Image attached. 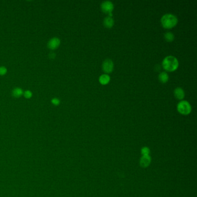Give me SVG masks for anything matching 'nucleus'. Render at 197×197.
I'll return each mask as SVG.
<instances>
[{
    "mask_svg": "<svg viewBox=\"0 0 197 197\" xmlns=\"http://www.w3.org/2000/svg\"><path fill=\"white\" fill-rule=\"evenodd\" d=\"M163 69L169 72L175 71L179 67V62L176 57L172 56H168L163 61Z\"/></svg>",
    "mask_w": 197,
    "mask_h": 197,
    "instance_id": "f257e3e1",
    "label": "nucleus"
},
{
    "mask_svg": "<svg viewBox=\"0 0 197 197\" xmlns=\"http://www.w3.org/2000/svg\"><path fill=\"white\" fill-rule=\"evenodd\" d=\"M177 21L178 20L176 16L169 13L164 15L161 19V25L165 29H170L175 27L177 25Z\"/></svg>",
    "mask_w": 197,
    "mask_h": 197,
    "instance_id": "f03ea898",
    "label": "nucleus"
},
{
    "mask_svg": "<svg viewBox=\"0 0 197 197\" xmlns=\"http://www.w3.org/2000/svg\"><path fill=\"white\" fill-rule=\"evenodd\" d=\"M177 109L179 113L187 115L191 111V106L187 101H181L177 104Z\"/></svg>",
    "mask_w": 197,
    "mask_h": 197,
    "instance_id": "7ed1b4c3",
    "label": "nucleus"
},
{
    "mask_svg": "<svg viewBox=\"0 0 197 197\" xmlns=\"http://www.w3.org/2000/svg\"><path fill=\"white\" fill-rule=\"evenodd\" d=\"M101 9L104 12L109 14L110 17L112 16V12L113 11L114 6L113 3L111 1H104L101 5Z\"/></svg>",
    "mask_w": 197,
    "mask_h": 197,
    "instance_id": "20e7f679",
    "label": "nucleus"
},
{
    "mask_svg": "<svg viewBox=\"0 0 197 197\" xmlns=\"http://www.w3.org/2000/svg\"><path fill=\"white\" fill-rule=\"evenodd\" d=\"M113 67H114V64H113V61L110 59L105 60L102 64V69L107 74H109L111 72H112Z\"/></svg>",
    "mask_w": 197,
    "mask_h": 197,
    "instance_id": "39448f33",
    "label": "nucleus"
},
{
    "mask_svg": "<svg viewBox=\"0 0 197 197\" xmlns=\"http://www.w3.org/2000/svg\"><path fill=\"white\" fill-rule=\"evenodd\" d=\"M151 163V157L149 155H142L140 160V165L143 168H146Z\"/></svg>",
    "mask_w": 197,
    "mask_h": 197,
    "instance_id": "423d86ee",
    "label": "nucleus"
},
{
    "mask_svg": "<svg viewBox=\"0 0 197 197\" xmlns=\"http://www.w3.org/2000/svg\"><path fill=\"white\" fill-rule=\"evenodd\" d=\"M60 44V41L59 38H53L49 41L47 46L49 49H51V50H54L59 47Z\"/></svg>",
    "mask_w": 197,
    "mask_h": 197,
    "instance_id": "0eeeda50",
    "label": "nucleus"
},
{
    "mask_svg": "<svg viewBox=\"0 0 197 197\" xmlns=\"http://www.w3.org/2000/svg\"><path fill=\"white\" fill-rule=\"evenodd\" d=\"M174 95L177 99L182 100L185 97V92L181 87H177L174 90Z\"/></svg>",
    "mask_w": 197,
    "mask_h": 197,
    "instance_id": "6e6552de",
    "label": "nucleus"
},
{
    "mask_svg": "<svg viewBox=\"0 0 197 197\" xmlns=\"http://www.w3.org/2000/svg\"><path fill=\"white\" fill-rule=\"evenodd\" d=\"M104 25L106 28L110 29L114 25V20L112 19V17L110 16L105 17L104 20Z\"/></svg>",
    "mask_w": 197,
    "mask_h": 197,
    "instance_id": "1a4fd4ad",
    "label": "nucleus"
},
{
    "mask_svg": "<svg viewBox=\"0 0 197 197\" xmlns=\"http://www.w3.org/2000/svg\"><path fill=\"white\" fill-rule=\"evenodd\" d=\"M99 81L102 84H107L110 81V76L107 74H103L99 78Z\"/></svg>",
    "mask_w": 197,
    "mask_h": 197,
    "instance_id": "9d476101",
    "label": "nucleus"
},
{
    "mask_svg": "<svg viewBox=\"0 0 197 197\" xmlns=\"http://www.w3.org/2000/svg\"><path fill=\"white\" fill-rule=\"evenodd\" d=\"M159 79L161 82L165 83L168 82V79H169V76L167 72H163L161 74H159Z\"/></svg>",
    "mask_w": 197,
    "mask_h": 197,
    "instance_id": "9b49d317",
    "label": "nucleus"
},
{
    "mask_svg": "<svg viewBox=\"0 0 197 197\" xmlns=\"http://www.w3.org/2000/svg\"><path fill=\"white\" fill-rule=\"evenodd\" d=\"M164 38L167 42H172L175 38L174 35L171 32H167L164 35Z\"/></svg>",
    "mask_w": 197,
    "mask_h": 197,
    "instance_id": "f8f14e48",
    "label": "nucleus"
},
{
    "mask_svg": "<svg viewBox=\"0 0 197 197\" xmlns=\"http://www.w3.org/2000/svg\"><path fill=\"white\" fill-rule=\"evenodd\" d=\"M23 93V90L20 88H15L12 92L13 96L15 97H16V98L21 96Z\"/></svg>",
    "mask_w": 197,
    "mask_h": 197,
    "instance_id": "ddd939ff",
    "label": "nucleus"
},
{
    "mask_svg": "<svg viewBox=\"0 0 197 197\" xmlns=\"http://www.w3.org/2000/svg\"><path fill=\"white\" fill-rule=\"evenodd\" d=\"M142 155H149L150 154V150L148 147H145L142 149Z\"/></svg>",
    "mask_w": 197,
    "mask_h": 197,
    "instance_id": "4468645a",
    "label": "nucleus"
},
{
    "mask_svg": "<svg viewBox=\"0 0 197 197\" xmlns=\"http://www.w3.org/2000/svg\"><path fill=\"white\" fill-rule=\"evenodd\" d=\"M7 72V68L4 67H0V75H4Z\"/></svg>",
    "mask_w": 197,
    "mask_h": 197,
    "instance_id": "2eb2a0df",
    "label": "nucleus"
},
{
    "mask_svg": "<svg viewBox=\"0 0 197 197\" xmlns=\"http://www.w3.org/2000/svg\"><path fill=\"white\" fill-rule=\"evenodd\" d=\"M24 95H25V98H29L32 96V92H31L29 90H27V91H26V92H25Z\"/></svg>",
    "mask_w": 197,
    "mask_h": 197,
    "instance_id": "dca6fc26",
    "label": "nucleus"
},
{
    "mask_svg": "<svg viewBox=\"0 0 197 197\" xmlns=\"http://www.w3.org/2000/svg\"><path fill=\"white\" fill-rule=\"evenodd\" d=\"M51 102L55 105H58L60 104V101H59V99L57 98H53L52 100H51Z\"/></svg>",
    "mask_w": 197,
    "mask_h": 197,
    "instance_id": "f3484780",
    "label": "nucleus"
}]
</instances>
